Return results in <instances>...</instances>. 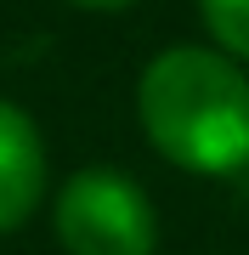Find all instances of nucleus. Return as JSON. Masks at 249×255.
<instances>
[{
  "instance_id": "f257e3e1",
  "label": "nucleus",
  "mask_w": 249,
  "mask_h": 255,
  "mask_svg": "<svg viewBox=\"0 0 249 255\" xmlns=\"http://www.w3.org/2000/svg\"><path fill=\"white\" fill-rule=\"evenodd\" d=\"M142 136L187 176L249 170V74L215 46H165L136 80Z\"/></svg>"
},
{
  "instance_id": "f03ea898",
  "label": "nucleus",
  "mask_w": 249,
  "mask_h": 255,
  "mask_svg": "<svg viewBox=\"0 0 249 255\" xmlns=\"http://www.w3.org/2000/svg\"><path fill=\"white\" fill-rule=\"evenodd\" d=\"M51 233L68 255H153L159 216L148 187L119 164H85L51 199Z\"/></svg>"
},
{
  "instance_id": "7ed1b4c3",
  "label": "nucleus",
  "mask_w": 249,
  "mask_h": 255,
  "mask_svg": "<svg viewBox=\"0 0 249 255\" xmlns=\"http://www.w3.org/2000/svg\"><path fill=\"white\" fill-rule=\"evenodd\" d=\"M46 136H40L34 114L0 97V238L17 233L46 199Z\"/></svg>"
},
{
  "instance_id": "20e7f679",
  "label": "nucleus",
  "mask_w": 249,
  "mask_h": 255,
  "mask_svg": "<svg viewBox=\"0 0 249 255\" xmlns=\"http://www.w3.org/2000/svg\"><path fill=\"white\" fill-rule=\"evenodd\" d=\"M198 17L215 51H227L232 63H249V0H198Z\"/></svg>"
},
{
  "instance_id": "39448f33",
  "label": "nucleus",
  "mask_w": 249,
  "mask_h": 255,
  "mask_svg": "<svg viewBox=\"0 0 249 255\" xmlns=\"http://www.w3.org/2000/svg\"><path fill=\"white\" fill-rule=\"evenodd\" d=\"M68 6H80V11H102V17H113V11H130V6H142V0H68Z\"/></svg>"
}]
</instances>
